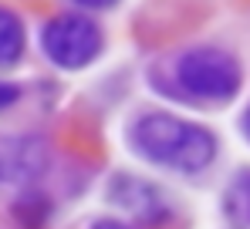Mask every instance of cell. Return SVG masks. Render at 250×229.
Instances as JSON below:
<instances>
[{"label":"cell","instance_id":"cell-1","mask_svg":"<svg viewBox=\"0 0 250 229\" xmlns=\"http://www.w3.org/2000/svg\"><path fill=\"white\" fill-rule=\"evenodd\" d=\"M128 142L152 165L186 172V175L203 172L216 158V138H213L209 128L196 125V121H186V118H176V114H163V112L142 114L132 125Z\"/></svg>","mask_w":250,"mask_h":229},{"label":"cell","instance_id":"cell-2","mask_svg":"<svg viewBox=\"0 0 250 229\" xmlns=\"http://www.w3.org/2000/svg\"><path fill=\"white\" fill-rule=\"evenodd\" d=\"M176 81L196 101H230L240 91L244 75L233 54L220 47H193L179 57Z\"/></svg>","mask_w":250,"mask_h":229},{"label":"cell","instance_id":"cell-3","mask_svg":"<svg viewBox=\"0 0 250 229\" xmlns=\"http://www.w3.org/2000/svg\"><path fill=\"white\" fill-rule=\"evenodd\" d=\"M41 51L54 68L78 71L102 54V31L84 14H61L41 27Z\"/></svg>","mask_w":250,"mask_h":229},{"label":"cell","instance_id":"cell-4","mask_svg":"<svg viewBox=\"0 0 250 229\" xmlns=\"http://www.w3.org/2000/svg\"><path fill=\"white\" fill-rule=\"evenodd\" d=\"M108 199H112L119 209H128V212H132L135 219H142V223H156V219H166L169 216L163 195L152 189L149 182L132 179V175H119V179L108 186Z\"/></svg>","mask_w":250,"mask_h":229},{"label":"cell","instance_id":"cell-5","mask_svg":"<svg viewBox=\"0 0 250 229\" xmlns=\"http://www.w3.org/2000/svg\"><path fill=\"white\" fill-rule=\"evenodd\" d=\"M44 165V149L34 142H7L0 145V182H17V179H34Z\"/></svg>","mask_w":250,"mask_h":229},{"label":"cell","instance_id":"cell-6","mask_svg":"<svg viewBox=\"0 0 250 229\" xmlns=\"http://www.w3.org/2000/svg\"><path fill=\"white\" fill-rule=\"evenodd\" d=\"M27 34H24V20L0 3V68H14L24 57Z\"/></svg>","mask_w":250,"mask_h":229},{"label":"cell","instance_id":"cell-7","mask_svg":"<svg viewBox=\"0 0 250 229\" xmlns=\"http://www.w3.org/2000/svg\"><path fill=\"white\" fill-rule=\"evenodd\" d=\"M223 212L230 223L250 226V169H244L223 192Z\"/></svg>","mask_w":250,"mask_h":229},{"label":"cell","instance_id":"cell-8","mask_svg":"<svg viewBox=\"0 0 250 229\" xmlns=\"http://www.w3.org/2000/svg\"><path fill=\"white\" fill-rule=\"evenodd\" d=\"M17 98H21V88L10 84V81H0V112H7Z\"/></svg>","mask_w":250,"mask_h":229},{"label":"cell","instance_id":"cell-9","mask_svg":"<svg viewBox=\"0 0 250 229\" xmlns=\"http://www.w3.org/2000/svg\"><path fill=\"white\" fill-rule=\"evenodd\" d=\"M78 7H88V10H105V7H115L119 0H75Z\"/></svg>","mask_w":250,"mask_h":229},{"label":"cell","instance_id":"cell-10","mask_svg":"<svg viewBox=\"0 0 250 229\" xmlns=\"http://www.w3.org/2000/svg\"><path fill=\"white\" fill-rule=\"evenodd\" d=\"M240 132H244V138L250 142V108L244 112V118H240Z\"/></svg>","mask_w":250,"mask_h":229}]
</instances>
